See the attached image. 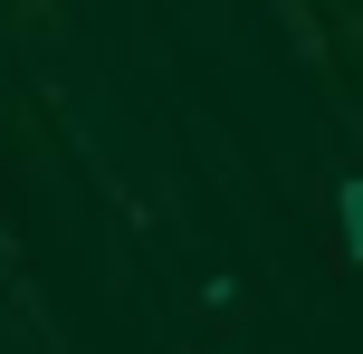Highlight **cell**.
<instances>
[{"label": "cell", "instance_id": "6da1fadb", "mask_svg": "<svg viewBox=\"0 0 363 354\" xmlns=\"http://www.w3.org/2000/svg\"><path fill=\"white\" fill-rule=\"evenodd\" d=\"M239 297H249V287H239V268H211V278L191 287V316H201V326H230Z\"/></svg>", "mask_w": 363, "mask_h": 354}]
</instances>
